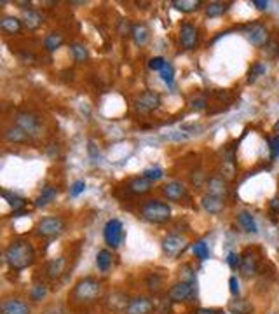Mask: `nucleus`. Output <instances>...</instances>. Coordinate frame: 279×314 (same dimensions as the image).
<instances>
[{
  "mask_svg": "<svg viewBox=\"0 0 279 314\" xmlns=\"http://www.w3.org/2000/svg\"><path fill=\"white\" fill-rule=\"evenodd\" d=\"M180 44L185 51H194L199 42V30L192 25V23H183L180 26Z\"/></svg>",
  "mask_w": 279,
  "mask_h": 314,
  "instance_id": "obj_11",
  "label": "nucleus"
},
{
  "mask_svg": "<svg viewBox=\"0 0 279 314\" xmlns=\"http://www.w3.org/2000/svg\"><path fill=\"white\" fill-rule=\"evenodd\" d=\"M4 258H6V263L13 271L28 269L35 262L33 244L30 241H26V239H16V241H13L6 248Z\"/></svg>",
  "mask_w": 279,
  "mask_h": 314,
  "instance_id": "obj_1",
  "label": "nucleus"
},
{
  "mask_svg": "<svg viewBox=\"0 0 279 314\" xmlns=\"http://www.w3.org/2000/svg\"><path fill=\"white\" fill-rule=\"evenodd\" d=\"M196 295V286L187 281H180L173 285L168 292V297L171 302H185Z\"/></svg>",
  "mask_w": 279,
  "mask_h": 314,
  "instance_id": "obj_12",
  "label": "nucleus"
},
{
  "mask_svg": "<svg viewBox=\"0 0 279 314\" xmlns=\"http://www.w3.org/2000/svg\"><path fill=\"white\" fill-rule=\"evenodd\" d=\"M140 213L150 223H164L171 218V208H169V204L162 203L159 199L145 201L142 204V208H140Z\"/></svg>",
  "mask_w": 279,
  "mask_h": 314,
  "instance_id": "obj_3",
  "label": "nucleus"
},
{
  "mask_svg": "<svg viewBox=\"0 0 279 314\" xmlns=\"http://www.w3.org/2000/svg\"><path fill=\"white\" fill-rule=\"evenodd\" d=\"M23 28V21H19L18 18L14 16H6L0 19V30H2L4 33L7 35H14V33H19Z\"/></svg>",
  "mask_w": 279,
  "mask_h": 314,
  "instance_id": "obj_21",
  "label": "nucleus"
},
{
  "mask_svg": "<svg viewBox=\"0 0 279 314\" xmlns=\"http://www.w3.org/2000/svg\"><path fill=\"white\" fill-rule=\"evenodd\" d=\"M35 231L40 238H56L65 231V220L61 216H45L37 223Z\"/></svg>",
  "mask_w": 279,
  "mask_h": 314,
  "instance_id": "obj_5",
  "label": "nucleus"
},
{
  "mask_svg": "<svg viewBox=\"0 0 279 314\" xmlns=\"http://www.w3.org/2000/svg\"><path fill=\"white\" fill-rule=\"evenodd\" d=\"M156 312V300L149 297H133L129 298V304H127L124 314H154Z\"/></svg>",
  "mask_w": 279,
  "mask_h": 314,
  "instance_id": "obj_8",
  "label": "nucleus"
},
{
  "mask_svg": "<svg viewBox=\"0 0 279 314\" xmlns=\"http://www.w3.org/2000/svg\"><path fill=\"white\" fill-rule=\"evenodd\" d=\"M208 105V100L206 96H197V98L192 100V108L194 110H204Z\"/></svg>",
  "mask_w": 279,
  "mask_h": 314,
  "instance_id": "obj_45",
  "label": "nucleus"
},
{
  "mask_svg": "<svg viewBox=\"0 0 279 314\" xmlns=\"http://www.w3.org/2000/svg\"><path fill=\"white\" fill-rule=\"evenodd\" d=\"M228 286H230V293H232V295L238 297L239 295V281H238V278L232 276L230 279H228Z\"/></svg>",
  "mask_w": 279,
  "mask_h": 314,
  "instance_id": "obj_46",
  "label": "nucleus"
},
{
  "mask_svg": "<svg viewBox=\"0 0 279 314\" xmlns=\"http://www.w3.org/2000/svg\"><path fill=\"white\" fill-rule=\"evenodd\" d=\"M162 281H164V279H162V276H159L157 273H152V274H149V276H147V288L150 290V292H159V290L162 288Z\"/></svg>",
  "mask_w": 279,
  "mask_h": 314,
  "instance_id": "obj_37",
  "label": "nucleus"
},
{
  "mask_svg": "<svg viewBox=\"0 0 279 314\" xmlns=\"http://www.w3.org/2000/svg\"><path fill=\"white\" fill-rule=\"evenodd\" d=\"M227 11V4L223 2H211L206 6V16L208 18H218Z\"/></svg>",
  "mask_w": 279,
  "mask_h": 314,
  "instance_id": "obj_33",
  "label": "nucleus"
},
{
  "mask_svg": "<svg viewBox=\"0 0 279 314\" xmlns=\"http://www.w3.org/2000/svg\"><path fill=\"white\" fill-rule=\"evenodd\" d=\"M161 191H162V196H164L168 201H181V199H185L189 194L187 187H185L181 182H176V180L168 182Z\"/></svg>",
  "mask_w": 279,
  "mask_h": 314,
  "instance_id": "obj_14",
  "label": "nucleus"
},
{
  "mask_svg": "<svg viewBox=\"0 0 279 314\" xmlns=\"http://www.w3.org/2000/svg\"><path fill=\"white\" fill-rule=\"evenodd\" d=\"M171 6L180 13H194L203 6V2L201 0H173Z\"/></svg>",
  "mask_w": 279,
  "mask_h": 314,
  "instance_id": "obj_27",
  "label": "nucleus"
},
{
  "mask_svg": "<svg viewBox=\"0 0 279 314\" xmlns=\"http://www.w3.org/2000/svg\"><path fill=\"white\" fill-rule=\"evenodd\" d=\"M251 4H253L258 11H265L267 7H269V2H267V0H253Z\"/></svg>",
  "mask_w": 279,
  "mask_h": 314,
  "instance_id": "obj_48",
  "label": "nucleus"
},
{
  "mask_svg": "<svg viewBox=\"0 0 279 314\" xmlns=\"http://www.w3.org/2000/svg\"><path fill=\"white\" fill-rule=\"evenodd\" d=\"M201 204H203V208L206 209L209 215H218V213L223 209V206H225V203H223L222 197L209 196V194L201 197Z\"/></svg>",
  "mask_w": 279,
  "mask_h": 314,
  "instance_id": "obj_18",
  "label": "nucleus"
},
{
  "mask_svg": "<svg viewBox=\"0 0 279 314\" xmlns=\"http://www.w3.org/2000/svg\"><path fill=\"white\" fill-rule=\"evenodd\" d=\"M164 65H166V60L162 56H156V58H150L149 60V68L154 70V72H161Z\"/></svg>",
  "mask_w": 279,
  "mask_h": 314,
  "instance_id": "obj_42",
  "label": "nucleus"
},
{
  "mask_svg": "<svg viewBox=\"0 0 279 314\" xmlns=\"http://www.w3.org/2000/svg\"><path fill=\"white\" fill-rule=\"evenodd\" d=\"M206 187H208V194L209 196H216V197H225L227 194H228V187H227V182L223 180V178H220V176H213V178H209L208 180V184H206Z\"/></svg>",
  "mask_w": 279,
  "mask_h": 314,
  "instance_id": "obj_17",
  "label": "nucleus"
},
{
  "mask_svg": "<svg viewBox=\"0 0 279 314\" xmlns=\"http://www.w3.org/2000/svg\"><path fill=\"white\" fill-rule=\"evenodd\" d=\"M131 35H133V40L136 46H145L150 38L149 28H147V25H143V23H136V25L131 26Z\"/></svg>",
  "mask_w": 279,
  "mask_h": 314,
  "instance_id": "obj_22",
  "label": "nucleus"
},
{
  "mask_svg": "<svg viewBox=\"0 0 279 314\" xmlns=\"http://www.w3.org/2000/svg\"><path fill=\"white\" fill-rule=\"evenodd\" d=\"M257 267H258V262H257V257H255V253L251 250H246L241 255V265H239V271H241V274H243L244 278L255 276V273H257Z\"/></svg>",
  "mask_w": 279,
  "mask_h": 314,
  "instance_id": "obj_15",
  "label": "nucleus"
},
{
  "mask_svg": "<svg viewBox=\"0 0 279 314\" xmlns=\"http://www.w3.org/2000/svg\"><path fill=\"white\" fill-rule=\"evenodd\" d=\"M61 44H63V35H61V33L51 32V33L45 35V38H44V48L48 49L49 53H54L56 49H60Z\"/></svg>",
  "mask_w": 279,
  "mask_h": 314,
  "instance_id": "obj_29",
  "label": "nucleus"
},
{
  "mask_svg": "<svg viewBox=\"0 0 279 314\" xmlns=\"http://www.w3.org/2000/svg\"><path fill=\"white\" fill-rule=\"evenodd\" d=\"M227 263L232 271L239 269V265H241V255H238L236 251H230V253L227 255Z\"/></svg>",
  "mask_w": 279,
  "mask_h": 314,
  "instance_id": "obj_43",
  "label": "nucleus"
},
{
  "mask_svg": "<svg viewBox=\"0 0 279 314\" xmlns=\"http://www.w3.org/2000/svg\"><path fill=\"white\" fill-rule=\"evenodd\" d=\"M238 222L239 226L243 227V231L250 232V234H257L258 232V227H257V222H255L253 215H251L250 211H241L238 215Z\"/></svg>",
  "mask_w": 279,
  "mask_h": 314,
  "instance_id": "obj_25",
  "label": "nucleus"
},
{
  "mask_svg": "<svg viewBox=\"0 0 279 314\" xmlns=\"http://www.w3.org/2000/svg\"><path fill=\"white\" fill-rule=\"evenodd\" d=\"M96 267L102 273H107L112 267V253L108 250H100L98 255H96Z\"/></svg>",
  "mask_w": 279,
  "mask_h": 314,
  "instance_id": "obj_30",
  "label": "nucleus"
},
{
  "mask_svg": "<svg viewBox=\"0 0 279 314\" xmlns=\"http://www.w3.org/2000/svg\"><path fill=\"white\" fill-rule=\"evenodd\" d=\"M70 51H72V56H73V60H75L77 63H84V61H87L89 51L86 49V46L84 44H80V42H73V44L70 46Z\"/></svg>",
  "mask_w": 279,
  "mask_h": 314,
  "instance_id": "obj_31",
  "label": "nucleus"
},
{
  "mask_svg": "<svg viewBox=\"0 0 279 314\" xmlns=\"http://www.w3.org/2000/svg\"><path fill=\"white\" fill-rule=\"evenodd\" d=\"M152 184L154 182H150L149 178H145L142 174V176H134L133 180H129L127 191L131 194H136V196H143V194H149L152 191Z\"/></svg>",
  "mask_w": 279,
  "mask_h": 314,
  "instance_id": "obj_16",
  "label": "nucleus"
},
{
  "mask_svg": "<svg viewBox=\"0 0 279 314\" xmlns=\"http://www.w3.org/2000/svg\"><path fill=\"white\" fill-rule=\"evenodd\" d=\"M23 23H25V26L28 30H37L38 26H42L44 18H42V14L38 13V11L28 9V11H25V14H23Z\"/></svg>",
  "mask_w": 279,
  "mask_h": 314,
  "instance_id": "obj_23",
  "label": "nucleus"
},
{
  "mask_svg": "<svg viewBox=\"0 0 279 314\" xmlns=\"http://www.w3.org/2000/svg\"><path fill=\"white\" fill-rule=\"evenodd\" d=\"M265 70H267L265 65L260 63V61H257V63L250 68V72H248V82H255L258 77H262L263 73H265Z\"/></svg>",
  "mask_w": 279,
  "mask_h": 314,
  "instance_id": "obj_38",
  "label": "nucleus"
},
{
  "mask_svg": "<svg viewBox=\"0 0 279 314\" xmlns=\"http://www.w3.org/2000/svg\"><path fill=\"white\" fill-rule=\"evenodd\" d=\"M143 176L145 178H149L150 182H157V180H161L162 176H164V171H162L161 168H147L145 171H143Z\"/></svg>",
  "mask_w": 279,
  "mask_h": 314,
  "instance_id": "obj_39",
  "label": "nucleus"
},
{
  "mask_svg": "<svg viewBox=\"0 0 279 314\" xmlns=\"http://www.w3.org/2000/svg\"><path fill=\"white\" fill-rule=\"evenodd\" d=\"M0 314H30V305L21 298H6L0 304Z\"/></svg>",
  "mask_w": 279,
  "mask_h": 314,
  "instance_id": "obj_13",
  "label": "nucleus"
},
{
  "mask_svg": "<svg viewBox=\"0 0 279 314\" xmlns=\"http://www.w3.org/2000/svg\"><path fill=\"white\" fill-rule=\"evenodd\" d=\"M161 79L168 87H173V84H174V68H173V65L169 63V61H166V65L161 70Z\"/></svg>",
  "mask_w": 279,
  "mask_h": 314,
  "instance_id": "obj_34",
  "label": "nucleus"
},
{
  "mask_svg": "<svg viewBox=\"0 0 279 314\" xmlns=\"http://www.w3.org/2000/svg\"><path fill=\"white\" fill-rule=\"evenodd\" d=\"M270 150H272V157H279V137L270 142Z\"/></svg>",
  "mask_w": 279,
  "mask_h": 314,
  "instance_id": "obj_47",
  "label": "nucleus"
},
{
  "mask_svg": "<svg viewBox=\"0 0 279 314\" xmlns=\"http://www.w3.org/2000/svg\"><path fill=\"white\" fill-rule=\"evenodd\" d=\"M127 304H129V298L121 292L112 293L110 298H108V302H107L108 309H112L114 312H122V314H124V311H126Z\"/></svg>",
  "mask_w": 279,
  "mask_h": 314,
  "instance_id": "obj_20",
  "label": "nucleus"
},
{
  "mask_svg": "<svg viewBox=\"0 0 279 314\" xmlns=\"http://www.w3.org/2000/svg\"><path fill=\"white\" fill-rule=\"evenodd\" d=\"M65 263H67V260H65V257H60V258H54V260H51L48 263V267H45V274H48L49 279H58L63 274L65 271Z\"/></svg>",
  "mask_w": 279,
  "mask_h": 314,
  "instance_id": "obj_24",
  "label": "nucleus"
},
{
  "mask_svg": "<svg viewBox=\"0 0 279 314\" xmlns=\"http://www.w3.org/2000/svg\"><path fill=\"white\" fill-rule=\"evenodd\" d=\"M84 191H86V182L84 180H77L75 184L70 187V196L72 197H77V196H80Z\"/></svg>",
  "mask_w": 279,
  "mask_h": 314,
  "instance_id": "obj_44",
  "label": "nucleus"
},
{
  "mask_svg": "<svg viewBox=\"0 0 279 314\" xmlns=\"http://www.w3.org/2000/svg\"><path fill=\"white\" fill-rule=\"evenodd\" d=\"M244 33H246L248 42L251 46H255V48H265L270 40L269 30L262 23H250V25H246L244 26Z\"/></svg>",
  "mask_w": 279,
  "mask_h": 314,
  "instance_id": "obj_6",
  "label": "nucleus"
},
{
  "mask_svg": "<svg viewBox=\"0 0 279 314\" xmlns=\"http://www.w3.org/2000/svg\"><path fill=\"white\" fill-rule=\"evenodd\" d=\"M56 197H58V189L53 187V185H48V187L42 189L40 196H38L37 199H35V206L42 208V206H45V204L53 203V201L56 199Z\"/></svg>",
  "mask_w": 279,
  "mask_h": 314,
  "instance_id": "obj_26",
  "label": "nucleus"
},
{
  "mask_svg": "<svg viewBox=\"0 0 279 314\" xmlns=\"http://www.w3.org/2000/svg\"><path fill=\"white\" fill-rule=\"evenodd\" d=\"M30 138L32 137H28V134L18 126H9L4 129V140L9 143H28Z\"/></svg>",
  "mask_w": 279,
  "mask_h": 314,
  "instance_id": "obj_19",
  "label": "nucleus"
},
{
  "mask_svg": "<svg viewBox=\"0 0 279 314\" xmlns=\"http://www.w3.org/2000/svg\"><path fill=\"white\" fill-rule=\"evenodd\" d=\"M14 126L21 127L28 137H35V134L40 133L42 122L33 112L23 110V112H18V114L14 115Z\"/></svg>",
  "mask_w": 279,
  "mask_h": 314,
  "instance_id": "obj_4",
  "label": "nucleus"
},
{
  "mask_svg": "<svg viewBox=\"0 0 279 314\" xmlns=\"http://www.w3.org/2000/svg\"><path fill=\"white\" fill-rule=\"evenodd\" d=\"M180 273H181V276H183L181 281H187V283H191V285H196V273L192 271L191 265H183Z\"/></svg>",
  "mask_w": 279,
  "mask_h": 314,
  "instance_id": "obj_40",
  "label": "nucleus"
},
{
  "mask_svg": "<svg viewBox=\"0 0 279 314\" xmlns=\"http://www.w3.org/2000/svg\"><path fill=\"white\" fill-rule=\"evenodd\" d=\"M196 314H218V312H216L215 311V309H199V311H197Z\"/></svg>",
  "mask_w": 279,
  "mask_h": 314,
  "instance_id": "obj_49",
  "label": "nucleus"
},
{
  "mask_svg": "<svg viewBox=\"0 0 279 314\" xmlns=\"http://www.w3.org/2000/svg\"><path fill=\"white\" fill-rule=\"evenodd\" d=\"M159 105H161V96L156 91H145L136 98L134 108L140 114H149V112H154L156 108H159Z\"/></svg>",
  "mask_w": 279,
  "mask_h": 314,
  "instance_id": "obj_10",
  "label": "nucleus"
},
{
  "mask_svg": "<svg viewBox=\"0 0 279 314\" xmlns=\"http://www.w3.org/2000/svg\"><path fill=\"white\" fill-rule=\"evenodd\" d=\"M2 197L7 201V203H9V206L14 209V215H19V213H21V209L25 208V204H26V201L23 199V197L16 196V194H11V192H7V191L2 192Z\"/></svg>",
  "mask_w": 279,
  "mask_h": 314,
  "instance_id": "obj_28",
  "label": "nucleus"
},
{
  "mask_svg": "<svg viewBox=\"0 0 279 314\" xmlns=\"http://www.w3.org/2000/svg\"><path fill=\"white\" fill-rule=\"evenodd\" d=\"M103 293V285L95 278H84L73 286L72 293H70V298H72L73 304H92L96 302Z\"/></svg>",
  "mask_w": 279,
  "mask_h": 314,
  "instance_id": "obj_2",
  "label": "nucleus"
},
{
  "mask_svg": "<svg viewBox=\"0 0 279 314\" xmlns=\"http://www.w3.org/2000/svg\"><path fill=\"white\" fill-rule=\"evenodd\" d=\"M228 309H230L234 314H250L253 309H251V305L248 304L246 300H243V298H239V300H232L230 304H228Z\"/></svg>",
  "mask_w": 279,
  "mask_h": 314,
  "instance_id": "obj_32",
  "label": "nucleus"
},
{
  "mask_svg": "<svg viewBox=\"0 0 279 314\" xmlns=\"http://www.w3.org/2000/svg\"><path fill=\"white\" fill-rule=\"evenodd\" d=\"M265 54L269 58H279V42L277 40H269V44L265 46Z\"/></svg>",
  "mask_w": 279,
  "mask_h": 314,
  "instance_id": "obj_41",
  "label": "nucleus"
},
{
  "mask_svg": "<svg viewBox=\"0 0 279 314\" xmlns=\"http://www.w3.org/2000/svg\"><path fill=\"white\" fill-rule=\"evenodd\" d=\"M192 251L199 260H208L209 258V248L206 241H196L192 244Z\"/></svg>",
  "mask_w": 279,
  "mask_h": 314,
  "instance_id": "obj_35",
  "label": "nucleus"
},
{
  "mask_svg": "<svg viewBox=\"0 0 279 314\" xmlns=\"http://www.w3.org/2000/svg\"><path fill=\"white\" fill-rule=\"evenodd\" d=\"M103 239L108 246L119 248L124 239V226L119 218H112L103 227Z\"/></svg>",
  "mask_w": 279,
  "mask_h": 314,
  "instance_id": "obj_7",
  "label": "nucleus"
},
{
  "mask_svg": "<svg viewBox=\"0 0 279 314\" xmlns=\"http://www.w3.org/2000/svg\"><path fill=\"white\" fill-rule=\"evenodd\" d=\"M48 295V286L44 285V283H37V285L32 286V290H30V298H32L33 302H40L42 298H45Z\"/></svg>",
  "mask_w": 279,
  "mask_h": 314,
  "instance_id": "obj_36",
  "label": "nucleus"
},
{
  "mask_svg": "<svg viewBox=\"0 0 279 314\" xmlns=\"http://www.w3.org/2000/svg\"><path fill=\"white\" fill-rule=\"evenodd\" d=\"M276 129H279V122H277V124H276Z\"/></svg>",
  "mask_w": 279,
  "mask_h": 314,
  "instance_id": "obj_50",
  "label": "nucleus"
},
{
  "mask_svg": "<svg viewBox=\"0 0 279 314\" xmlns=\"http://www.w3.org/2000/svg\"><path fill=\"white\" fill-rule=\"evenodd\" d=\"M185 246H187V239L180 234L166 236L161 243L162 251H164V255H168V257H178V255L185 250Z\"/></svg>",
  "mask_w": 279,
  "mask_h": 314,
  "instance_id": "obj_9",
  "label": "nucleus"
}]
</instances>
